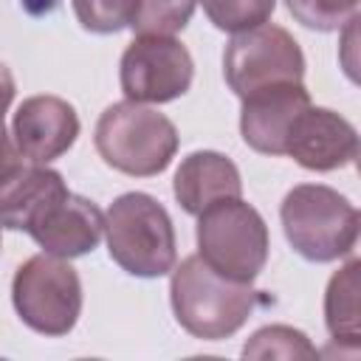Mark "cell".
I'll return each mask as SVG.
<instances>
[{
	"label": "cell",
	"mask_w": 361,
	"mask_h": 361,
	"mask_svg": "<svg viewBox=\"0 0 361 361\" xmlns=\"http://www.w3.org/2000/svg\"><path fill=\"white\" fill-rule=\"evenodd\" d=\"M290 248L307 262H333L358 243V209L324 183L293 186L279 206Z\"/></svg>",
	"instance_id": "4"
},
{
	"label": "cell",
	"mask_w": 361,
	"mask_h": 361,
	"mask_svg": "<svg viewBox=\"0 0 361 361\" xmlns=\"http://www.w3.org/2000/svg\"><path fill=\"white\" fill-rule=\"evenodd\" d=\"M358 271L361 262L353 257L341 271H336L324 290V324L333 341L347 344L353 353L361 344V319H358Z\"/></svg>",
	"instance_id": "15"
},
{
	"label": "cell",
	"mask_w": 361,
	"mask_h": 361,
	"mask_svg": "<svg viewBox=\"0 0 361 361\" xmlns=\"http://www.w3.org/2000/svg\"><path fill=\"white\" fill-rule=\"evenodd\" d=\"M169 302L178 324L203 341L234 336L262 302L251 282H237L209 268L197 254L172 268Z\"/></svg>",
	"instance_id": "1"
},
{
	"label": "cell",
	"mask_w": 361,
	"mask_h": 361,
	"mask_svg": "<svg viewBox=\"0 0 361 361\" xmlns=\"http://www.w3.org/2000/svg\"><path fill=\"white\" fill-rule=\"evenodd\" d=\"M310 107V93L302 82H282L243 96L240 133L243 141L262 155H285V141L302 110Z\"/></svg>",
	"instance_id": "11"
},
{
	"label": "cell",
	"mask_w": 361,
	"mask_h": 361,
	"mask_svg": "<svg viewBox=\"0 0 361 361\" xmlns=\"http://www.w3.org/2000/svg\"><path fill=\"white\" fill-rule=\"evenodd\" d=\"M175 200L186 214H200L203 209L228 200L243 197V178L231 158L214 149H197L189 152L172 178Z\"/></svg>",
	"instance_id": "14"
},
{
	"label": "cell",
	"mask_w": 361,
	"mask_h": 361,
	"mask_svg": "<svg viewBox=\"0 0 361 361\" xmlns=\"http://www.w3.org/2000/svg\"><path fill=\"white\" fill-rule=\"evenodd\" d=\"M23 155L17 152V147H14V141L8 138V133H6V127H0V175L11 166V164H17Z\"/></svg>",
	"instance_id": "22"
},
{
	"label": "cell",
	"mask_w": 361,
	"mask_h": 361,
	"mask_svg": "<svg viewBox=\"0 0 361 361\" xmlns=\"http://www.w3.org/2000/svg\"><path fill=\"white\" fill-rule=\"evenodd\" d=\"M285 6L310 31H338L358 17V0H285Z\"/></svg>",
	"instance_id": "19"
},
{
	"label": "cell",
	"mask_w": 361,
	"mask_h": 361,
	"mask_svg": "<svg viewBox=\"0 0 361 361\" xmlns=\"http://www.w3.org/2000/svg\"><path fill=\"white\" fill-rule=\"evenodd\" d=\"M209 23L220 31L240 34L271 20L276 0H197Z\"/></svg>",
	"instance_id": "18"
},
{
	"label": "cell",
	"mask_w": 361,
	"mask_h": 361,
	"mask_svg": "<svg viewBox=\"0 0 361 361\" xmlns=\"http://www.w3.org/2000/svg\"><path fill=\"white\" fill-rule=\"evenodd\" d=\"M11 305L34 333L65 336L82 313V279L68 259L45 251L34 254L14 271Z\"/></svg>",
	"instance_id": "6"
},
{
	"label": "cell",
	"mask_w": 361,
	"mask_h": 361,
	"mask_svg": "<svg viewBox=\"0 0 361 361\" xmlns=\"http://www.w3.org/2000/svg\"><path fill=\"white\" fill-rule=\"evenodd\" d=\"M11 135L25 161L51 164L73 147L79 135V116L73 104L59 96H28L14 113Z\"/></svg>",
	"instance_id": "10"
},
{
	"label": "cell",
	"mask_w": 361,
	"mask_h": 361,
	"mask_svg": "<svg viewBox=\"0 0 361 361\" xmlns=\"http://www.w3.org/2000/svg\"><path fill=\"white\" fill-rule=\"evenodd\" d=\"M223 76L234 96L243 99L271 85L302 82L305 54L282 25L262 23L228 39L223 51Z\"/></svg>",
	"instance_id": "7"
},
{
	"label": "cell",
	"mask_w": 361,
	"mask_h": 361,
	"mask_svg": "<svg viewBox=\"0 0 361 361\" xmlns=\"http://www.w3.org/2000/svg\"><path fill=\"white\" fill-rule=\"evenodd\" d=\"M14 90H17L14 76H11L8 65L0 62V127H3V118H6V113L11 107V102H14Z\"/></svg>",
	"instance_id": "21"
},
{
	"label": "cell",
	"mask_w": 361,
	"mask_h": 361,
	"mask_svg": "<svg viewBox=\"0 0 361 361\" xmlns=\"http://www.w3.org/2000/svg\"><path fill=\"white\" fill-rule=\"evenodd\" d=\"M195 62L175 37H135L121 54V93L138 104L175 102L192 87Z\"/></svg>",
	"instance_id": "8"
},
{
	"label": "cell",
	"mask_w": 361,
	"mask_h": 361,
	"mask_svg": "<svg viewBox=\"0 0 361 361\" xmlns=\"http://www.w3.org/2000/svg\"><path fill=\"white\" fill-rule=\"evenodd\" d=\"M197 0H138L130 28L135 37H175L186 28Z\"/></svg>",
	"instance_id": "16"
},
{
	"label": "cell",
	"mask_w": 361,
	"mask_h": 361,
	"mask_svg": "<svg viewBox=\"0 0 361 361\" xmlns=\"http://www.w3.org/2000/svg\"><path fill=\"white\" fill-rule=\"evenodd\" d=\"M285 155L310 172H333L358 158V133L336 110L310 104L293 121Z\"/></svg>",
	"instance_id": "9"
},
{
	"label": "cell",
	"mask_w": 361,
	"mask_h": 361,
	"mask_svg": "<svg viewBox=\"0 0 361 361\" xmlns=\"http://www.w3.org/2000/svg\"><path fill=\"white\" fill-rule=\"evenodd\" d=\"M93 144L107 166L133 178H152L172 164L180 135L155 107L124 99L99 116Z\"/></svg>",
	"instance_id": "3"
},
{
	"label": "cell",
	"mask_w": 361,
	"mask_h": 361,
	"mask_svg": "<svg viewBox=\"0 0 361 361\" xmlns=\"http://www.w3.org/2000/svg\"><path fill=\"white\" fill-rule=\"evenodd\" d=\"M79 25L90 34H116L133 23L138 0H71Z\"/></svg>",
	"instance_id": "20"
},
{
	"label": "cell",
	"mask_w": 361,
	"mask_h": 361,
	"mask_svg": "<svg viewBox=\"0 0 361 361\" xmlns=\"http://www.w3.org/2000/svg\"><path fill=\"white\" fill-rule=\"evenodd\" d=\"M68 195V186L48 164L17 161L0 175V228L31 231L37 220Z\"/></svg>",
	"instance_id": "12"
},
{
	"label": "cell",
	"mask_w": 361,
	"mask_h": 361,
	"mask_svg": "<svg viewBox=\"0 0 361 361\" xmlns=\"http://www.w3.org/2000/svg\"><path fill=\"white\" fill-rule=\"evenodd\" d=\"M245 358H316V347L307 341L302 330H293L288 324H271L257 330L245 347Z\"/></svg>",
	"instance_id": "17"
},
{
	"label": "cell",
	"mask_w": 361,
	"mask_h": 361,
	"mask_svg": "<svg viewBox=\"0 0 361 361\" xmlns=\"http://www.w3.org/2000/svg\"><path fill=\"white\" fill-rule=\"evenodd\" d=\"M110 259L138 279H155L175 268L178 243L169 212L147 192H127L104 212Z\"/></svg>",
	"instance_id": "2"
},
{
	"label": "cell",
	"mask_w": 361,
	"mask_h": 361,
	"mask_svg": "<svg viewBox=\"0 0 361 361\" xmlns=\"http://www.w3.org/2000/svg\"><path fill=\"white\" fill-rule=\"evenodd\" d=\"M197 257L217 274L254 282L268 262V226L243 197L220 200L197 214Z\"/></svg>",
	"instance_id": "5"
},
{
	"label": "cell",
	"mask_w": 361,
	"mask_h": 361,
	"mask_svg": "<svg viewBox=\"0 0 361 361\" xmlns=\"http://www.w3.org/2000/svg\"><path fill=\"white\" fill-rule=\"evenodd\" d=\"M28 234L45 254L73 259L99 245L104 234V214L93 200L68 192L37 220Z\"/></svg>",
	"instance_id": "13"
}]
</instances>
